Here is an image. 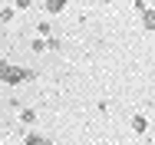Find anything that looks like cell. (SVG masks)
<instances>
[{
    "label": "cell",
    "instance_id": "cell-1",
    "mask_svg": "<svg viewBox=\"0 0 155 145\" xmlns=\"http://www.w3.org/2000/svg\"><path fill=\"white\" fill-rule=\"evenodd\" d=\"M27 79H33V69L13 66V63H0V83H7V86H20V83H27Z\"/></svg>",
    "mask_w": 155,
    "mask_h": 145
},
{
    "label": "cell",
    "instance_id": "cell-2",
    "mask_svg": "<svg viewBox=\"0 0 155 145\" xmlns=\"http://www.w3.org/2000/svg\"><path fill=\"white\" fill-rule=\"evenodd\" d=\"M139 17H142V27H145V30H155V10H149V7H145Z\"/></svg>",
    "mask_w": 155,
    "mask_h": 145
},
{
    "label": "cell",
    "instance_id": "cell-3",
    "mask_svg": "<svg viewBox=\"0 0 155 145\" xmlns=\"http://www.w3.org/2000/svg\"><path fill=\"white\" fill-rule=\"evenodd\" d=\"M43 7H46V13H53V17H56V13L63 10V7H66V0H46Z\"/></svg>",
    "mask_w": 155,
    "mask_h": 145
},
{
    "label": "cell",
    "instance_id": "cell-4",
    "mask_svg": "<svg viewBox=\"0 0 155 145\" xmlns=\"http://www.w3.org/2000/svg\"><path fill=\"white\" fill-rule=\"evenodd\" d=\"M132 129H135V132L142 135V132L149 129V119H145V116H135V119H132Z\"/></svg>",
    "mask_w": 155,
    "mask_h": 145
},
{
    "label": "cell",
    "instance_id": "cell-5",
    "mask_svg": "<svg viewBox=\"0 0 155 145\" xmlns=\"http://www.w3.org/2000/svg\"><path fill=\"white\" fill-rule=\"evenodd\" d=\"M13 17H17V7H3L0 10V23H10Z\"/></svg>",
    "mask_w": 155,
    "mask_h": 145
},
{
    "label": "cell",
    "instance_id": "cell-6",
    "mask_svg": "<svg viewBox=\"0 0 155 145\" xmlns=\"http://www.w3.org/2000/svg\"><path fill=\"white\" fill-rule=\"evenodd\" d=\"M30 50L33 53H46V36H36V40L30 43Z\"/></svg>",
    "mask_w": 155,
    "mask_h": 145
},
{
    "label": "cell",
    "instance_id": "cell-7",
    "mask_svg": "<svg viewBox=\"0 0 155 145\" xmlns=\"http://www.w3.org/2000/svg\"><path fill=\"white\" fill-rule=\"evenodd\" d=\"M20 122H23V125L36 122V112H33V109H20Z\"/></svg>",
    "mask_w": 155,
    "mask_h": 145
},
{
    "label": "cell",
    "instance_id": "cell-8",
    "mask_svg": "<svg viewBox=\"0 0 155 145\" xmlns=\"http://www.w3.org/2000/svg\"><path fill=\"white\" fill-rule=\"evenodd\" d=\"M27 142H30V145H40V142H46V135H40V132H27Z\"/></svg>",
    "mask_w": 155,
    "mask_h": 145
},
{
    "label": "cell",
    "instance_id": "cell-9",
    "mask_svg": "<svg viewBox=\"0 0 155 145\" xmlns=\"http://www.w3.org/2000/svg\"><path fill=\"white\" fill-rule=\"evenodd\" d=\"M36 33H40V36H50V20H40V23H36Z\"/></svg>",
    "mask_w": 155,
    "mask_h": 145
},
{
    "label": "cell",
    "instance_id": "cell-10",
    "mask_svg": "<svg viewBox=\"0 0 155 145\" xmlns=\"http://www.w3.org/2000/svg\"><path fill=\"white\" fill-rule=\"evenodd\" d=\"M33 3H36V0H17L13 7H17V10H27V7H33Z\"/></svg>",
    "mask_w": 155,
    "mask_h": 145
},
{
    "label": "cell",
    "instance_id": "cell-11",
    "mask_svg": "<svg viewBox=\"0 0 155 145\" xmlns=\"http://www.w3.org/2000/svg\"><path fill=\"white\" fill-rule=\"evenodd\" d=\"M132 10H135V13H142V10H145V0H132Z\"/></svg>",
    "mask_w": 155,
    "mask_h": 145
}]
</instances>
